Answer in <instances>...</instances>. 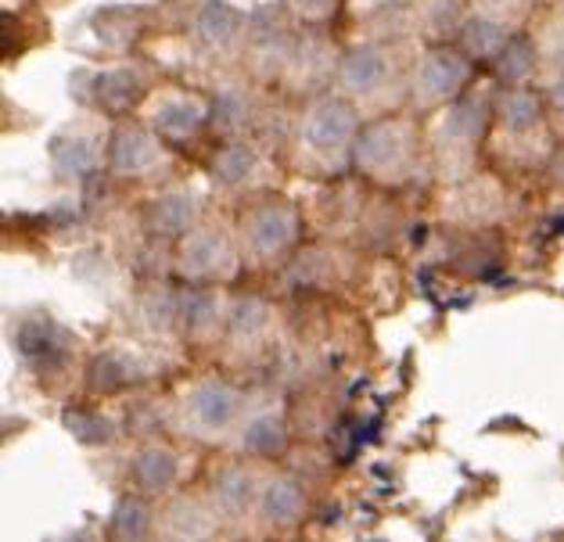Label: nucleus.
I'll return each instance as SVG.
<instances>
[{
    "mask_svg": "<svg viewBox=\"0 0 564 542\" xmlns=\"http://www.w3.org/2000/svg\"><path fill=\"white\" fill-rule=\"evenodd\" d=\"M112 532L122 535V539H141L148 535V528H151V513L148 507L141 503V499H119L116 510H112Z\"/></svg>",
    "mask_w": 564,
    "mask_h": 542,
    "instance_id": "18",
    "label": "nucleus"
},
{
    "mask_svg": "<svg viewBox=\"0 0 564 542\" xmlns=\"http://www.w3.org/2000/svg\"><path fill=\"white\" fill-rule=\"evenodd\" d=\"M554 105L561 108V112H564V79L557 83V87H554Z\"/></svg>",
    "mask_w": 564,
    "mask_h": 542,
    "instance_id": "29",
    "label": "nucleus"
},
{
    "mask_svg": "<svg viewBox=\"0 0 564 542\" xmlns=\"http://www.w3.org/2000/svg\"><path fill=\"white\" fill-rule=\"evenodd\" d=\"M467 83V62L453 51H432L421 65L417 90L421 101H449Z\"/></svg>",
    "mask_w": 564,
    "mask_h": 542,
    "instance_id": "1",
    "label": "nucleus"
},
{
    "mask_svg": "<svg viewBox=\"0 0 564 542\" xmlns=\"http://www.w3.org/2000/svg\"><path fill=\"white\" fill-rule=\"evenodd\" d=\"M133 475H137V481H141L148 492L170 489L173 478H176V456H173L170 449L151 446V449H144L141 456H137Z\"/></svg>",
    "mask_w": 564,
    "mask_h": 542,
    "instance_id": "10",
    "label": "nucleus"
},
{
    "mask_svg": "<svg viewBox=\"0 0 564 542\" xmlns=\"http://www.w3.org/2000/svg\"><path fill=\"white\" fill-rule=\"evenodd\" d=\"M191 219H195V208H191L187 198H166L155 213V224L170 234H184L191 227Z\"/></svg>",
    "mask_w": 564,
    "mask_h": 542,
    "instance_id": "24",
    "label": "nucleus"
},
{
    "mask_svg": "<svg viewBox=\"0 0 564 542\" xmlns=\"http://www.w3.org/2000/svg\"><path fill=\"white\" fill-rule=\"evenodd\" d=\"M399 151H403V133L392 122H381V127H375L360 141V162L367 170H384Z\"/></svg>",
    "mask_w": 564,
    "mask_h": 542,
    "instance_id": "11",
    "label": "nucleus"
},
{
    "mask_svg": "<svg viewBox=\"0 0 564 542\" xmlns=\"http://www.w3.org/2000/svg\"><path fill=\"white\" fill-rule=\"evenodd\" d=\"M241 399L227 384H202L195 392V416L205 427H227L238 413Z\"/></svg>",
    "mask_w": 564,
    "mask_h": 542,
    "instance_id": "8",
    "label": "nucleus"
},
{
    "mask_svg": "<svg viewBox=\"0 0 564 542\" xmlns=\"http://www.w3.org/2000/svg\"><path fill=\"white\" fill-rule=\"evenodd\" d=\"M112 170L116 173H122V176H137V173H148L151 165H155V144L148 141V137L141 133V130H133V127H127V130H119L116 133V141H112Z\"/></svg>",
    "mask_w": 564,
    "mask_h": 542,
    "instance_id": "5",
    "label": "nucleus"
},
{
    "mask_svg": "<svg viewBox=\"0 0 564 542\" xmlns=\"http://www.w3.org/2000/svg\"><path fill=\"white\" fill-rule=\"evenodd\" d=\"M540 112H543L540 97L521 90V87L503 90V97H500V116L511 130H532L535 122H540Z\"/></svg>",
    "mask_w": 564,
    "mask_h": 542,
    "instance_id": "12",
    "label": "nucleus"
},
{
    "mask_svg": "<svg viewBox=\"0 0 564 542\" xmlns=\"http://www.w3.org/2000/svg\"><path fill=\"white\" fill-rule=\"evenodd\" d=\"M284 424L278 421V416H259V421L249 424V431H245V449L256 453V456H278L284 449Z\"/></svg>",
    "mask_w": 564,
    "mask_h": 542,
    "instance_id": "14",
    "label": "nucleus"
},
{
    "mask_svg": "<svg viewBox=\"0 0 564 542\" xmlns=\"http://www.w3.org/2000/svg\"><path fill=\"white\" fill-rule=\"evenodd\" d=\"M497 68H500V76L503 83H521L529 73H532V65H535V54H532V44L525 36H514V40H507V47L497 54Z\"/></svg>",
    "mask_w": 564,
    "mask_h": 542,
    "instance_id": "17",
    "label": "nucleus"
},
{
    "mask_svg": "<svg viewBox=\"0 0 564 542\" xmlns=\"http://www.w3.org/2000/svg\"><path fill=\"white\" fill-rule=\"evenodd\" d=\"M249 170H252V155H249V151H241V148H227V151H224V159H219V170H216V173L234 184V180L249 176Z\"/></svg>",
    "mask_w": 564,
    "mask_h": 542,
    "instance_id": "26",
    "label": "nucleus"
},
{
    "mask_svg": "<svg viewBox=\"0 0 564 542\" xmlns=\"http://www.w3.org/2000/svg\"><path fill=\"white\" fill-rule=\"evenodd\" d=\"M101 101L105 108H112V112H127V108L137 101V94H141V83H137L133 73H116L101 83Z\"/></svg>",
    "mask_w": 564,
    "mask_h": 542,
    "instance_id": "21",
    "label": "nucleus"
},
{
    "mask_svg": "<svg viewBox=\"0 0 564 542\" xmlns=\"http://www.w3.org/2000/svg\"><path fill=\"white\" fill-rule=\"evenodd\" d=\"M227 319H230L234 330H241V335H252L256 327L267 324V305L256 302V299H241V302L230 305V316Z\"/></svg>",
    "mask_w": 564,
    "mask_h": 542,
    "instance_id": "25",
    "label": "nucleus"
},
{
    "mask_svg": "<svg viewBox=\"0 0 564 542\" xmlns=\"http://www.w3.org/2000/svg\"><path fill=\"white\" fill-rule=\"evenodd\" d=\"M205 119V108L195 101H173L159 112V130L166 137H191Z\"/></svg>",
    "mask_w": 564,
    "mask_h": 542,
    "instance_id": "16",
    "label": "nucleus"
},
{
    "mask_svg": "<svg viewBox=\"0 0 564 542\" xmlns=\"http://www.w3.org/2000/svg\"><path fill=\"white\" fill-rule=\"evenodd\" d=\"M252 496H256V485H252L249 470H227L224 481H219V489H216L219 510L230 513V518H241V513L252 507Z\"/></svg>",
    "mask_w": 564,
    "mask_h": 542,
    "instance_id": "13",
    "label": "nucleus"
},
{
    "mask_svg": "<svg viewBox=\"0 0 564 542\" xmlns=\"http://www.w3.org/2000/svg\"><path fill=\"white\" fill-rule=\"evenodd\" d=\"M302 513H306V492L295 481H273L263 496V518L278 528H292L302 521Z\"/></svg>",
    "mask_w": 564,
    "mask_h": 542,
    "instance_id": "7",
    "label": "nucleus"
},
{
    "mask_svg": "<svg viewBox=\"0 0 564 542\" xmlns=\"http://www.w3.org/2000/svg\"><path fill=\"white\" fill-rule=\"evenodd\" d=\"M65 424L73 427V435L84 438L87 446H101V442H108V438L116 435L112 421L101 416V413H94V410H73V413L65 416Z\"/></svg>",
    "mask_w": 564,
    "mask_h": 542,
    "instance_id": "20",
    "label": "nucleus"
},
{
    "mask_svg": "<svg viewBox=\"0 0 564 542\" xmlns=\"http://www.w3.org/2000/svg\"><path fill=\"white\" fill-rule=\"evenodd\" d=\"M54 162L62 173H90L94 170V151L87 141H62L54 148Z\"/></svg>",
    "mask_w": 564,
    "mask_h": 542,
    "instance_id": "23",
    "label": "nucleus"
},
{
    "mask_svg": "<svg viewBox=\"0 0 564 542\" xmlns=\"http://www.w3.org/2000/svg\"><path fill=\"white\" fill-rule=\"evenodd\" d=\"M384 76H389V62H384V54L378 47H360L341 62V83H346L352 94L378 90Z\"/></svg>",
    "mask_w": 564,
    "mask_h": 542,
    "instance_id": "6",
    "label": "nucleus"
},
{
    "mask_svg": "<svg viewBox=\"0 0 564 542\" xmlns=\"http://www.w3.org/2000/svg\"><path fill=\"white\" fill-rule=\"evenodd\" d=\"M295 4L306 11V15H324V11L335 4V0H295Z\"/></svg>",
    "mask_w": 564,
    "mask_h": 542,
    "instance_id": "28",
    "label": "nucleus"
},
{
    "mask_svg": "<svg viewBox=\"0 0 564 542\" xmlns=\"http://www.w3.org/2000/svg\"><path fill=\"white\" fill-rule=\"evenodd\" d=\"M292 238H295V216H292V208L267 205V208H259V213L252 216L249 241L263 256H278L281 248L292 245Z\"/></svg>",
    "mask_w": 564,
    "mask_h": 542,
    "instance_id": "4",
    "label": "nucleus"
},
{
    "mask_svg": "<svg viewBox=\"0 0 564 542\" xmlns=\"http://www.w3.org/2000/svg\"><path fill=\"white\" fill-rule=\"evenodd\" d=\"M481 122H486V105L475 101V97H467V101H460L457 108H453L449 130L457 137H464V141H475V137L481 133Z\"/></svg>",
    "mask_w": 564,
    "mask_h": 542,
    "instance_id": "22",
    "label": "nucleus"
},
{
    "mask_svg": "<svg viewBox=\"0 0 564 542\" xmlns=\"http://www.w3.org/2000/svg\"><path fill=\"white\" fill-rule=\"evenodd\" d=\"M356 133V112L346 101H321L306 116V141L321 151L349 144Z\"/></svg>",
    "mask_w": 564,
    "mask_h": 542,
    "instance_id": "2",
    "label": "nucleus"
},
{
    "mask_svg": "<svg viewBox=\"0 0 564 542\" xmlns=\"http://www.w3.org/2000/svg\"><path fill=\"white\" fill-rule=\"evenodd\" d=\"M184 316L195 327L209 324V319H213V295H209V291H191V295L184 299Z\"/></svg>",
    "mask_w": 564,
    "mask_h": 542,
    "instance_id": "27",
    "label": "nucleus"
},
{
    "mask_svg": "<svg viewBox=\"0 0 564 542\" xmlns=\"http://www.w3.org/2000/svg\"><path fill=\"white\" fill-rule=\"evenodd\" d=\"M224 245H219V238H209V234H202V238L191 241L187 256H184V267L191 277H209L213 270L224 267Z\"/></svg>",
    "mask_w": 564,
    "mask_h": 542,
    "instance_id": "19",
    "label": "nucleus"
},
{
    "mask_svg": "<svg viewBox=\"0 0 564 542\" xmlns=\"http://www.w3.org/2000/svg\"><path fill=\"white\" fill-rule=\"evenodd\" d=\"M19 349L33 367H62L68 356V342L51 319H30L19 335Z\"/></svg>",
    "mask_w": 564,
    "mask_h": 542,
    "instance_id": "3",
    "label": "nucleus"
},
{
    "mask_svg": "<svg viewBox=\"0 0 564 542\" xmlns=\"http://www.w3.org/2000/svg\"><path fill=\"white\" fill-rule=\"evenodd\" d=\"M507 47V36L497 22H486V19H475L464 25V51L467 54H478V58H497V54Z\"/></svg>",
    "mask_w": 564,
    "mask_h": 542,
    "instance_id": "15",
    "label": "nucleus"
},
{
    "mask_svg": "<svg viewBox=\"0 0 564 542\" xmlns=\"http://www.w3.org/2000/svg\"><path fill=\"white\" fill-rule=\"evenodd\" d=\"M198 33L205 44L227 47V44H234V36L241 33V15L234 8L219 4V0H205L202 15H198Z\"/></svg>",
    "mask_w": 564,
    "mask_h": 542,
    "instance_id": "9",
    "label": "nucleus"
}]
</instances>
